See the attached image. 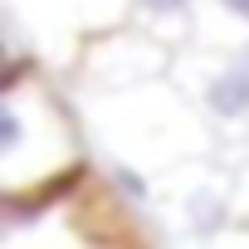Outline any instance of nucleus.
I'll return each instance as SVG.
<instances>
[{
    "mask_svg": "<svg viewBox=\"0 0 249 249\" xmlns=\"http://www.w3.org/2000/svg\"><path fill=\"white\" fill-rule=\"evenodd\" d=\"M191 5H196V0H137V10H142V20L152 30L157 25H181L191 15Z\"/></svg>",
    "mask_w": 249,
    "mask_h": 249,
    "instance_id": "2",
    "label": "nucleus"
},
{
    "mask_svg": "<svg viewBox=\"0 0 249 249\" xmlns=\"http://www.w3.org/2000/svg\"><path fill=\"white\" fill-rule=\"evenodd\" d=\"M205 107L215 117H249V64H225L205 83Z\"/></svg>",
    "mask_w": 249,
    "mask_h": 249,
    "instance_id": "1",
    "label": "nucleus"
},
{
    "mask_svg": "<svg viewBox=\"0 0 249 249\" xmlns=\"http://www.w3.org/2000/svg\"><path fill=\"white\" fill-rule=\"evenodd\" d=\"M244 64H249V49H244Z\"/></svg>",
    "mask_w": 249,
    "mask_h": 249,
    "instance_id": "4",
    "label": "nucleus"
},
{
    "mask_svg": "<svg viewBox=\"0 0 249 249\" xmlns=\"http://www.w3.org/2000/svg\"><path fill=\"white\" fill-rule=\"evenodd\" d=\"M210 5L220 10V20H230V25L249 30V0H210Z\"/></svg>",
    "mask_w": 249,
    "mask_h": 249,
    "instance_id": "3",
    "label": "nucleus"
}]
</instances>
